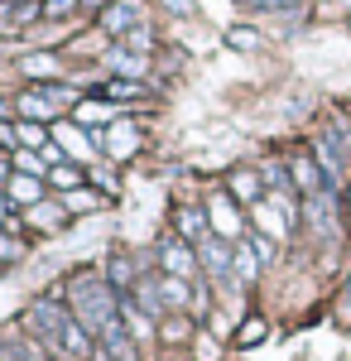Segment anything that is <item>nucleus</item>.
<instances>
[{"label":"nucleus","mask_w":351,"mask_h":361,"mask_svg":"<svg viewBox=\"0 0 351 361\" xmlns=\"http://www.w3.org/2000/svg\"><path fill=\"white\" fill-rule=\"evenodd\" d=\"M25 328L39 337L58 361H63V357H92V333L78 323V313H73L68 304H58V299H39V304H29Z\"/></svg>","instance_id":"1"},{"label":"nucleus","mask_w":351,"mask_h":361,"mask_svg":"<svg viewBox=\"0 0 351 361\" xmlns=\"http://www.w3.org/2000/svg\"><path fill=\"white\" fill-rule=\"evenodd\" d=\"M68 308L78 313V323L92 337H106L111 328H121V294L116 284L101 275H78L68 284Z\"/></svg>","instance_id":"2"},{"label":"nucleus","mask_w":351,"mask_h":361,"mask_svg":"<svg viewBox=\"0 0 351 361\" xmlns=\"http://www.w3.org/2000/svg\"><path fill=\"white\" fill-rule=\"evenodd\" d=\"M197 265L207 270L212 284H226V279H236V246H226L221 236H207V241H197Z\"/></svg>","instance_id":"3"},{"label":"nucleus","mask_w":351,"mask_h":361,"mask_svg":"<svg viewBox=\"0 0 351 361\" xmlns=\"http://www.w3.org/2000/svg\"><path fill=\"white\" fill-rule=\"evenodd\" d=\"M318 169L327 173L332 188L347 178V135H342V130H323V135H318Z\"/></svg>","instance_id":"4"},{"label":"nucleus","mask_w":351,"mask_h":361,"mask_svg":"<svg viewBox=\"0 0 351 361\" xmlns=\"http://www.w3.org/2000/svg\"><path fill=\"white\" fill-rule=\"evenodd\" d=\"M159 265H164V275H173V279H188V275H197L202 265H197V250L188 246V241H164L159 246Z\"/></svg>","instance_id":"5"},{"label":"nucleus","mask_w":351,"mask_h":361,"mask_svg":"<svg viewBox=\"0 0 351 361\" xmlns=\"http://www.w3.org/2000/svg\"><path fill=\"white\" fill-rule=\"evenodd\" d=\"M0 357L5 361H58L34 333H5L0 337Z\"/></svg>","instance_id":"6"},{"label":"nucleus","mask_w":351,"mask_h":361,"mask_svg":"<svg viewBox=\"0 0 351 361\" xmlns=\"http://www.w3.org/2000/svg\"><path fill=\"white\" fill-rule=\"evenodd\" d=\"M207 222H212V231L221 241H241V212H236V202L226 193H216L212 202H207Z\"/></svg>","instance_id":"7"},{"label":"nucleus","mask_w":351,"mask_h":361,"mask_svg":"<svg viewBox=\"0 0 351 361\" xmlns=\"http://www.w3.org/2000/svg\"><path fill=\"white\" fill-rule=\"evenodd\" d=\"M63 102H68V87H39V92H25V97H20V111H25V121H44V116H54Z\"/></svg>","instance_id":"8"},{"label":"nucleus","mask_w":351,"mask_h":361,"mask_svg":"<svg viewBox=\"0 0 351 361\" xmlns=\"http://www.w3.org/2000/svg\"><path fill=\"white\" fill-rule=\"evenodd\" d=\"M44 15L39 0H0V29H25Z\"/></svg>","instance_id":"9"},{"label":"nucleus","mask_w":351,"mask_h":361,"mask_svg":"<svg viewBox=\"0 0 351 361\" xmlns=\"http://www.w3.org/2000/svg\"><path fill=\"white\" fill-rule=\"evenodd\" d=\"M92 140H97V149H106L111 159H125V154L140 145L135 126H116V130H106V135H92Z\"/></svg>","instance_id":"10"},{"label":"nucleus","mask_w":351,"mask_h":361,"mask_svg":"<svg viewBox=\"0 0 351 361\" xmlns=\"http://www.w3.org/2000/svg\"><path fill=\"white\" fill-rule=\"evenodd\" d=\"M255 222L270 231V241H284V236H289V217L274 207L270 197H260V202H255Z\"/></svg>","instance_id":"11"},{"label":"nucleus","mask_w":351,"mask_h":361,"mask_svg":"<svg viewBox=\"0 0 351 361\" xmlns=\"http://www.w3.org/2000/svg\"><path fill=\"white\" fill-rule=\"evenodd\" d=\"M101 25H106V34H130V29L140 25V10L135 5H106Z\"/></svg>","instance_id":"12"},{"label":"nucleus","mask_w":351,"mask_h":361,"mask_svg":"<svg viewBox=\"0 0 351 361\" xmlns=\"http://www.w3.org/2000/svg\"><path fill=\"white\" fill-rule=\"evenodd\" d=\"M106 63H111V73H121V78H130V82H140V73H144V58L130 54V49H111Z\"/></svg>","instance_id":"13"},{"label":"nucleus","mask_w":351,"mask_h":361,"mask_svg":"<svg viewBox=\"0 0 351 361\" xmlns=\"http://www.w3.org/2000/svg\"><path fill=\"white\" fill-rule=\"evenodd\" d=\"M10 197H15V202H29V207H39L44 183H39L34 173H15V178H10Z\"/></svg>","instance_id":"14"},{"label":"nucleus","mask_w":351,"mask_h":361,"mask_svg":"<svg viewBox=\"0 0 351 361\" xmlns=\"http://www.w3.org/2000/svg\"><path fill=\"white\" fill-rule=\"evenodd\" d=\"M260 265H265V260H260V255H255V246H236V284H250V279L260 275Z\"/></svg>","instance_id":"15"},{"label":"nucleus","mask_w":351,"mask_h":361,"mask_svg":"<svg viewBox=\"0 0 351 361\" xmlns=\"http://www.w3.org/2000/svg\"><path fill=\"white\" fill-rule=\"evenodd\" d=\"M159 299H164V308H188V284L173 279V275H164L159 279Z\"/></svg>","instance_id":"16"},{"label":"nucleus","mask_w":351,"mask_h":361,"mask_svg":"<svg viewBox=\"0 0 351 361\" xmlns=\"http://www.w3.org/2000/svg\"><path fill=\"white\" fill-rule=\"evenodd\" d=\"M207 217H202V212H178V231H183V236H192V241H207V236H212V231H207Z\"/></svg>","instance_id":"17"},{"label":"nucleus","mask_w":351,"mask_h":361,"mask_svg":"<svg viewBox=\"0 0 351 361\" xmlns=\"http://www.w3.org/2000/svg\"><path fill=\"white\" fill-rule=\"evenodd\" d=\"M20 68H25L29 78H58V58L54 54H29Z\"/></svg>","instance_id":"18"},{"label":"nucleus","mask_w":351,"mask_h":361,"mask_svg":"<svg viewBox=\"0 0 351 361\" xmlns=\"http://www.w3.org/2000/svg\"><path fill=\"white\" fill-rule=\"evenodd\" d=\"M54 135L63 140V149H68V154H78V159H87V154H92V145H87V135H82V130H73V126H58Z\"/></svg>","instance_id":"19"},{"label":"nucleus","mask_w":351,"mask_h":361,"mask_svg":"<svg viewBox=\"0 0 351 361\" xmlns=\"http://www.w3.org/2000/svg\"><path fill=\"white\" fill-rule=\"evenodd\" d=\"M101 97H121V102H130V97H144V82H130V78H111V82H101Z\"/></svg>","instance_id":"20"},{"label":"nucleus","mask_w":351,"mask_h":361,"mask_svg":"<svg viewBox=\"0 0 351 361\" xmlns=\"http://www.w3.org/2000/svg\"><path fill=\"white\" fill-rule=\"evenodd\" d=\"M49 183H54V188H78L82 169L78 164H58V169H49Z\"/></svg>","instance_id":"21"},{"label":"nucleus","mask_w":351,"mask_h":361,"mask_svg":"<svg viewBox=\"0 0 351 361\" xmlns=\"http://www.w3.org/2000/svg\"><path fill=\"white\" fill-rule=\"evenodd\" d=\"M15 135H20V145H25V149H39V145H49V135H44V126H39V121H25V126H15Z\"/></svg>","instance_id":"22"},{"label":"nucleus","mask_w":351,"mask_h":361,"mask_svg":"<svg viewBox=\"0 0 351 361\" xmlns=\"http://www.w3.org/2000/svg\"><path fill=\"white\" fill-rule=\"evenodd\" d=\"M125 49L144 58L149 49H154V34H149V29H130V34H125Z\"/></svg>","instance_id":"23"},{"label":"nucleus","mask_w":351,"mask_h":361,"mask_svg":"<svg viewBox=\"0 0 351 361\" xmlns=\"http://www.w3.org/2000/svg\"><path fill=\"white\" fill-rule=\"evenodd\" d=\"M15 169H20V173H34V178H39V173H44V159H39L34 149H20V154H15Z\"/></svg>","instance_id":"24"},{"label":"nucleus","mask_w":351,"mask_h":361,"mask_svg":"<svg viewBox=\"0 0 351 361\" xmlns=\"http://www.w3.org/2000/svg\"><path fill=\"white\" fill-rule=\"evenodd\" d=\"M188 333H192L188 318H168V323H164V342H183Z\"/></svg>","instance_id":"25"},{"label":"nucleus","mask_w":351,"mask_h":361,"mask_svg":"<svg viewBox=\"0 0 351 361\" xmlns=\"http://www.w3.org/2000/svg\"><path fill=\"white\" fill-rule=\"evenodd\" d=\"M73 10H78V0H44V15H73Z\"/></svg>","instance_id":"26"},{"label":"nucleus","mask_w":351,"mask_h":361,"mask_svg":"<svg viewBox=\"0 0 351 361\" xmlns=\"http://www.w3.org/2000/svg\"><path fill=\"white\" fill-rule=\"evenodd\" d=\"M231 188H236L241 197H255V178H250V173H236V183H231Z\"/></svg>","instance_id":"27"},{"label":"nucleus","mask_w":351,"mask_h":361,"mask_svg":"<svg viewBox=\"0 0 351 361\" xmlns=\"http://www.w3.org/2000/svg\"><path fill=\"white\" fill-rule=\"evenodd\" d=\"M226 39H231V44H236V49H250V44H255V34H250V29H231V34H226Z\"/></svg>","instance_id":"28"},{"label":"nucleus","mask_w":351,"mask_h":361,"mask_svg":"<svg viewBox=\"0 0 351 361\" xmlns=\"http://www.w3.org/2000/svg\"><path fill=\"white\" fill-rule=\"evenodd\" d=\"M265 337V323H245L241 328V342H260Z\"/></svg>","instance_id":"29"},{"label":"nucleus","mask_w":351,"mask_h":361,"mask_svg":"<svg viewBox=\"0 0 351 361\" xmlns=\"http://www.w3.org/2000/svg\"><path fill=\"white\" fill-rule=\"evenodd\" d=\"M173 15H197V0H168Z\"/></svg>","instance_id":"30"},{"label":"nucleus","mask_w":351,"mask_h":361,"mask_svg":"<svg viewBox=\"0 0 351 361\" xmlns=\"http://www.w3.org/2000/svg\"><path fill=\"white\" fill-rule=\"evenodd\" d=\"M34 217H39V222H44V226H54L58 217H63V212H58V207H34Z\"/></svg>","instance_id":"31"},{"label":"nucleus","mask_w":351,"mask_h":361,"mask_svg":"<svg viewBox=\"0 0 351 361\" xmlns=\"http://www.w3.org/2000/svg\"><path fill=\"white\" fill-rule=\"evenodd\" d=\"M106 106H82V121H106Z\"/></svg>","instance_id":"32"},{"label":"nucleus","mask_w":351,"mask_h":361,"mask_svg":"<svg viewBox=\"0 0 351 361\" xmlns=\"http://www.w3.org/2000/svg\"><path fill=\"white\" fill-rule=\"evenodd\" d=\"M260 10H289V5H298V0H255Z\"/></svg>","instance_id":"33"},{"label":"nucleus","mask_w":351,"mask_h":361,"mask_svg":"<svg viewBox=\"0 0 351 361\" xmlns=\"http://www.w3.org/2000/svg\"><path fill=\"white\" fill-rule=\"evenodd\" d=\"M0 255H5V260H10V255H20V246H15V241H5V236H0Z\"/></svg>","instance_id":"34"},{"label":"nucleus","mask_w":351,"mask_h":361,"mask_svg":"<svg viewBox=\"0 0 351 361\" xmlns=\"http://www.w3.org/2000/svg\"><path fill=\"white\" fill-rule=\"evenodd\" d=\"M10 178H15V173H10V164H5V159H0V183H10Z\"/></svg>","instance_id":"35"},{"label":"nucleus","mask_w":351,"mask_h":361,"mask_svg":"<svg viewBox=\"0 0 351 361\" xmlns=\"http://www.w3.org/2000/svg\"><path fill=\"white\" fill-rule=\"evenodd\" d=\"M0 222H5V197H0Z\"/></svg>","instance_id":"36"},{"label":"nucleus","mask_w":351,"mask_h":361,"mask_svg":"<svg viewBox=\"0 0 351 361\" xmlns=\"http://www.w3.org/2000/svg\"><path fill=\"white\" fill-rule=\"evenodd\" d=\"M0 121H5V102H0Z\"/></svg>","instance_id":"37"},{"label":"nucleus","mask_w":351,"mask_h":361,"mask_svg":"<svg viewBox=\"0 0 351 361\" xmlns=\"http://www.w3.org/2000/svg\"><path fill=\"white\" fill-rule=\"evenodd\" d=\"M342 5H351V0H342Z\"/></svg>","instance_id":"38"},{"label":"nucleus","mask_w":351,"mask_h":361,"mask_svg":"<svg viewBox=\"0 0 351 361\" xmlns=\"http://www.w3.org/2000/svg\"><path fill=\"white\" fill-rule=\"evenodd\" d=\"M0 361H5V357H0Z\"/></svg>","instance_id":"39"}]
</instances>
